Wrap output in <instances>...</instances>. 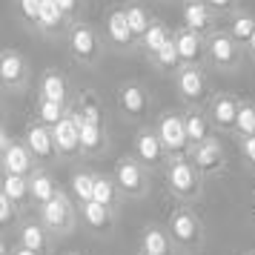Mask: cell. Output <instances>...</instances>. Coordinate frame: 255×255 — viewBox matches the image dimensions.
Wrapping results in <instances>:
<instances>
[{"label": "cell", "instance_id": "cell-1", "mask_svg": "<svg viewBox=\"0 0 255 255\" xmlns=\"http://www.w3.org/2000/svg\"><path fill=\"white\" fill-rule=\"evenodd\" d=\"M81 124H83V115L81 112H72L69 118H63L58 127L52 129L55 146H58L60 152H78L81 149Z\"/></svg>", "mask_w": 255, "mask_h": 255}, {"label": "cell", "instance_id": "cell-2", "mask_svg": "<svg viewBox=\"0 0 255 255\" xmlns=\"http://www.w3.org/2000/svg\"><path fill=\"white\" fill-rule=\"evenodd\" d=\"M158 138H161L163 149H169V152L184 149L186 140H189V135H186V121L178 115H163L161 124H158Z\"/></svg>", "mask_w": 255, "mask_h": 255}, {"label": "cell", "instance_id": "cell-3", "mask_svg": "<svg viewBox=\"0 0 255 255\" xmlns=\"http://www.w3.org/2000/svg\"><path fill=\"white\" fill-rule=\"evenodd\" d=\"M169 186H172L178 195H184V198H189V195H195V189H198V175H195V169L189 166L186 161H172V166H169Z\"/></svg>", "mask_w": 255, "mask_h": 255}, {"label": "cell", "instance_id": "cell-4", "mask_svg": "<svg viewBox=\"0 0 255 255\" xmlns=\"http://www.w3.org/2000/svg\"><path fill=\"white\" fill-rule=\"evenodd\" d=\"M43 224L52 227V230H66V227H72V207H69V201H66L63 192H58L43 207Z\"/></svg>", "mask_w": 255, "mask_h": 255}, {"label": "cell", "instance_id": "cell-5", "mask_svg": "<svg viewBox=\"0 0 255 255\" xmlns=\"http://www.w3.org/2000/svg\"><path fill=\"white\" fill-rule=\"evenodd\" d=\"M195 166L201 169V172H207V175H212V172H218L221 166H224V152H221V146H218V140H212L209 138L207 143H201V146H195Z\"/></svg>", "mask_w": 255, "mask_h": 255}, {"label": "cell", "instance_id": "cell-6", "mask_svg": "<svg viewBox=\"0 0 255 255\" xmlns=\"http://www.w3.org/2000/svg\"><path fill=\"white\" fill-rule=\"evenodd\" d=\"M26 143H29V152L37 155V158H52V152L58 149L55 146V138H52V129H46L43 124H35L26 132Z\"/></svg>", "mask_w": 255, "mask_h": 255}, {"label": "cell", "instance_id": "cell-7", "mask_svg": "<svg viewBox=\"0 0 255 255\" xmlns=\"http://www.w3.org/2000/svg\"><path fill=\"white\" fill-rule=\"evenodd\" d=\"M3 169H6V175H20V178H26V172L32 169L29 146H23V143H12L9 149L3 152Z\"/></svg>", "mask_w": 255, "mask_h": 255}, {"label": "cell", "instance_id": "cell-8", "mask_svg": "<svg viewBox=\"0 0 255 255\" xmlns=\"http://www.w3.org/2000/svg\"><path fill=\"white\" fill-rule=\"evenodd\" d=\"M69 46L81 60H89V58H95V52H98V40H95L92 29H86V26H75L72 35H69Z\"/></svg>", "mask_w": 255, "mask_h": 255}, {"label": "cell", "instance_id": "cell-9", "mask_svg": "<svg viewBox=\"0 0 255 255\" xmlns=\"http://www.w3.org/2000/svg\"><path fill=\"white\" fill-rule=\"evenodd\" d=\"M0 78H3L6 86H14V83L23 81V58L12 49H6L0 55Z\"/></svg>", "mask_w": 255, "mask_h": 255}, {"label": "cell", "instance_id": "cell-10", "mask_svg": "<svg viewBox=\"0 0 255 255\" xmlns=\"http://www.w3.org/2000/svg\"><path fill=\"white\" fill-rule=\"evenodd\" d=\"M135 152H138L140 161L158 163L161 161V152H163V143L155 132H140L138 138H135Z\"/></svg>", "mask_w": 255, "mask_h": 255}, {"label": "cell", "instance_id": "cell-11", "mask_svg": "<svg viewBox=\"0 0 255 255\" xmlns=\"http://www.w3.org/2000/svg\"><path fill=\"white\" fill-rule=\"evenodd\" d=\"M169 227H172V235H175L181 244L198 241V232H201V230H198V221L192 218L189 212H184V209L172 215V224H169Z\"/></svg>", "mask_w": 255, "mask_h": 255}, {"label": "cell", "instance_id": "cell-12", "mask_svg": "<svg viewBox=\"0 0 255 255\" xmlns=\"http://www.w3.org/2000/svg\"><path fill=\"white\" fill-rule=\"evenodd\" d=\"M235 55H238V49H235V37L215 35L212 40H209V58H212V63L227 66V63H232V60H235Z\"/></svg>", "mask_w": 255, "mask_h": 255}, {"label": "cell", "instance_id": "cell-13", "mask_svg": "<svg viewBox=\"0 0 255 255\" xmlns=\"http://www.w3.org/2000/svg\"><path fill=\"white\" fill-rule=\"evenodd\" d=\"M184 23L189 32H204L209 23H212V17H209L207 12V3H201V0H189L186 3V9H184Z\"/></svg>", "mask_w": 255, "mask_h": 255}, {"label": "cell", "instance_id": "cell-14", "mask_svg": "<svg viewBox=\"0 0 255 255\" xmlns=\"http://www.w3.org/2000/svg\"><path fill=\"white\" fill-rule=\"evenodd\" d=\"M178 86H181V95L184 98H189V101H198L201 95H204V75H201V69H195V66H189V69H184L181 75H178Z\"/></svg>", "mask_w": 255, "mask_h": 255}, {"label": "cell", "instance_id": "cell-15", "mask_svg": "<svg viewBox=\"0 0 255 255\" xmlns=\"http://www.w3.org/2000/svg\"><path fill=\"white\" fill-rule=\"evenodd\" d=\"M121 109L127 115H143L146 112V95H143V89L135 86V83L124 86L121 89Z\"/></svg>", "mask_w": 255, "mask_h": 255}, {"label": "cell", "instance_id": "cell-16", "mask_svg": "<svg viewBox=\"0 0 255 255\" xmlns=\"http://www.w3.org/2000/svg\"><path fill=\"white\" fill-rule=\"evenodd\" d=\"M175 43H178V55H181L184 63H195V60L201 58V37H198L195 32H189V29L178 32V35H175Z\"/></svg>", "mask_w": 255, "mask_h": 255}, {"label": "cell", "instance_id": "cell-17", "mask_svg": "<svg viewBox=\"0 0 255 255\" xmlns=\"http://www.w3.org/2000/svg\"><path fill=\"white\" fill-rule=\"evenodd\" d=\"M115 181L121 184V189H127V192H138L140 186H143V175H140L138 163L132 161H121L118 163V175Z\"/></svg>", "mask_w": 255, "mask_h": 255}, {"label": "cell", "instance_id": "cell-18", "mask_svg": "<svg viewBox=\"0 0 255 255\" xmlns=\"http://www.w3.org/2000/svg\"><path fill=\"white\" fill-rule=\"evenodd\" d=\"M106 29H109V37L121 43V46H127L129 40H132V29H129V20H127V12H112L109 14V20H106Z\"/></svg>", "mask_w": 255, "mask_h": 255}, {"label": "cell", "instance_id": "cell-19", "mask_svg": "<svg viewBox=\"0 0 255 255\" xmlns=\"http://www.w3.org/2000/svg\"><path fill=\"white\" fill-rule=\"evenodd\" d=\"M238 109H241V106L235 104L232 98H218V101L212 104V118H215L218 127H235V121H238Z\"/></svg>", "mask_w": 255, "mask_h": 255}, {"label": "cell", "instance_id": "cell-20", "mask_svg": "<svg viewBox=\"0 0 255 255\" xmlns=\"http://www.w3.org/2000/svg\"><path fill=\"white\" fill-rule=\"evenodd\" d=\"M29 195L35 198L37 204H43V207H46L58 192H55V184H52V178H49V175L37 172V175H32V181H29Z\"/></svg>", "mask_w": 255, "mask_h": 255}, {"label": "cell", "instance_id": "cell-21", "mask_svg": "<svg viewBox=\"0 0 255 255\" xmlns=\"http://www.w3.org/2000/svg\"><path fill=\"white\" fill-rule=\"evenodd\" d=\"M20 247L23 250H32V253H40L46 247V232H43V227L26 224L23 230H20Z\"/></svg>", "mask_w": 255, "mask_h": 255}, {"label": "cell", "instance_id": "cell-22", "mask_svg": "<svg viewBox=\"0 0 255 255\" xmlns=\"http://www.w3.org/2000/svg\"><path fill=\"white\" fill-rule=\"evenodd\" d=\"M186 121V135H189V140H192V143H198V146H201V143H207V135H209V127H207V118L204 115H198V112H192V115H186L184 118Z\"/></svg>", "mask_w": 255, "mask_h": 255}, {"label": "cell", "instance_id": "cell-23", "mask_svg": "<svg viewBox=\"0 0 255 255\" xmlns=\"http://www.w3.org/2000/svg\"><path fill=\"white\" fill-rule=\"evenodd\" d=\"M43 101H52V104L66 101V83H63L60 75H46L43 78Z\"/></svg>", "mask_w": 255, "mask_h": 255}, {"label": "cell", "instance_id": "cell-24", "mask_svg": "<svg viewBox=\"0 0 255 255\" xmlns=\"http://www.w3.org/2000/svg\"><path fill=\"white\" fill-rule=\"evenodd\" d=\"M60 17H63V9L55 0H40V17H37V23L43 26V29H58Z\"/></svg>", "mask_w": 255, "mask_h": 255}, {"label": "cell", "instance_id": "cell-25", "mask_svg": "<svg viewBox=\"0 0 255 255\" xmlns=\"http://www.w3.org/2000/svg\"><path fill=\"white\" fill-rule=\"evenodd\" d=\"M140 40H143V46H146V52H149V55H158V52L166 46L169 35H166V29H163L161 23H152V26H149V32L140 37Z\"/></svg>", "mask_w": 255, "mask_h": 255}, {"label": "cell", "instance_id": "cell-26", "mask_svg": "<svg viewBox=\"0 0 255 255\" xmlns=\"http://www.w3.org/2000/svg\"><path fill=\"white\" fill-rule=\"evenodd\" d=\"M3 195H9L12 201H23L29 195V181L20 175H6L3 178Z\"/></svg>", "mask_w": 255, "mask_h": 255}, {"label": "cell", "instance_id": "cell-27", "mask_svg": "<svg viewBox=\"0 0 255 255\" xmlns=\"http://www.w3.org/2000/svg\"><path fill=\"white\" fill-rule=\"evenodd\" d=\"M83 218L89 221L92 227L104 230L106 224L112 221V215H109V209H106L104 204H95V201H89V204H83Z\"/></svg>", "mask_w": 255, "mask_h": 255}, {"label": "cell", "instance_id": "cell-28", "mask_svg": "<svg viewBox=\"0 0 255 255\" xmlns=\"http://www.w3.org/2000/svg\"><path fill=\"white\" fill-rule=\"evenodd\" d=\"M127 20H129V29H132V35L135 37H143L146 32H149V17H146V12L140 9V6H129L127 9Z\"/></svg>", "mask_w": 255, "mask_h": 255}, {"label": "cell", "instance_id": "cell-29", "mask_svg": "<svg viewBox=\"0 0 255 255\" xmlns=\"http://www.w3.org/2000/svg\"><path fill=\"white\" fill-rule=\"evenodd\" d=\"M143 253H152V255H166L169 253V241L161 230H149L143 235Z\"/></svg>", "mask_w": 255, "mask_h": 255}, {"label": "cell", "instance_id": "cell-30", "mask_svg": "<svg viewBox=\"0 0 255 255\" xmlns=\"http://www.w3.org/2000/svg\"><path fill=\"white\" fill-rule=\"evenodd\" d=\"M235 129L241 132L244 138H255V106L244 104L238 109V121H235Z\"/></svg>", "mask_w": 255, "mask_h": 255}, {"label": "cell", "instance_id": "cell-31", "mask_svg": "<svg viewBox=\"0 0 255 255\" xmlns=\"http://www.w3.org/2000/svg\"><path fill=\"white\" fill-rule=\"evenodd\" d=\"M63 104H52V101H43L40 98V121H43V127H58L60 121H63Z\"/></svg>", "mask_w": 255, "mask_h": 255}, {"label": "cell", "instance_id": "cell-32", "mask_svg": "<svg viewBox=\"0 0 255 255\" xmlns=\"http://www.w3.org/2000/svg\"><path fill=\"white\" fill-rule=\"evenodd\" d=\"M72 189H75V195L81 198L83 204H89L92 201V192H95V178L86 172H78L72 178Z\"/></svg>", "mask_w": 255, "mask_h": 255}, {"label": "cell", "instance_id": "cell-33", "mask_svg": "<svg viewBox=\"0 0 255 255\" xmlns=\"http://www.w3.org/2000/svg\"><path fill=\"white\" fill-rule=\"evenodd\" d=\"M101 127H92V124H86L83 121L81 124V149H86V152H95L98 146H101Z\"/></svg>", "mask_w": 255, "mask_h": 255}, {"label": "cell", "instance_id": "cell-34", "mask_svg": "<svg viewBox=\"0 0 255 255\" xmlns=\"http://www.w3.org/2000/svg\"><path fill=\"white\" fill-rule=\"evenodd\" d=\"M253 35H255V20L253 17H247V14H241L235 23H232V37L235 40H253Z\"/></svg>", "mask_w": 255, "mask_h": 255}, {"label": "cell", "instance_id": "cell-35", "mask_svg": "<svg viewBox=\"0 0 255 255\" xmlns=\"http://www.w3.org/2000/svg\"><path fill=\"white\" fill-rule=\"evenodd\" d=\"M155 58H158V63H161V66H166V69H169V66H175V63L181 60V55H178V43H175V37H169V40H166V46H163L161 52L155 55Z\"/></svg>", "mask_w": 255, "mask_h": 255}, {"label": "cell", "instance_id": "cell-36", "mask_svg": "<svg viewBox=\"0 0 255 255\" xmlns=\"http://www.w3.org/2000/svg\"><path fill=\"white\" fill-rule=\"evenodd\" d=\"M112 192H115V189H112V184H109V181H106V178H95V192H92V201L95 204H109V201H112Z\"/></svg>", "mask_w": 255, "mask_h": 255}, {"label": "cell", "instance_id": "cell-37", "mask_svg": "<svg viewBox=\"0 0 255 255\" xmlns=\"http://www.w3.org/2000/svg\"><path fill=\"white\" fill-rule=\"evenodd\" d=\"M14 221V201L9 195H0V224L9 227Z\"/></svg>", "mask_w": 255, "mask_h": 255}, {"label": "cell", "instance_id": "cell-38", "mask_svg": "<svg viewBox=\"0 0 255 255\" xmlns=\"http://www.w3.org/2000/svg\"><path fill=\"white\" fill-rule=\"evenodd\" d=\"M20 9L29 20H37L40 17V0H20Z\"/></svg>", "mask_w": 255, "mask_h": 255}, {"label": "cell", "instance_id": "cell-39", "mask_svg": "<svg viewBox=\"0 0 255 255\" xmlns=\"http://www.w3.org/2000/svg\"><path fill=\"white\" fill-rule=\"evenodd\" d=\"M244 155H247V161L255 166V138H244Z\"/></svg>", "mask_w": 255, "mask_h": 255}, {"label": "cell", "instance_id": "cell-40", "mask_svg": "<svg viewBox=\"0 0 255 255\" xmlns=\"http://www.w3.org/2000/svg\"><path fill=\"white\" fill-rule=\"evenodd\" d=\"M207 6H212V9H230L232 0H207Z\"/></svg>", "mask_w": 255, "mask_h": 255}, {"label": "cell", "instance_id": "cell-41", "mask_svg": "<svg viewBox=\"0 0 255 255\" xmlns=\"http://www.w3.org/2000/svg\"><path fill=\"white\" fill-rule=\"evenodd\" d=\"M55 3H58V6L63 9V12H72V9L78 6V0H55Z\"/></svg>", "mask_w": 255, "mask_h": 255}, {"label": "cell", "instance_id": "cell-42", "mask_svg": "<svg viewBox=\"0 0 255 255\" xmlns=\"http://www.w3.org/2000/svg\"><path fill=\"white\" fill-rule=\"evenodd\" d=\"M14 255H37V253H32V250H23V247H20V250H14Z\"/></svg>", "mask_w": 255, "mask_h": 255}, {"label": "cell", "instance_id": "cell-43", "mask_svg": "<svg viewBox=\"0 0 255 255\" xmlns=\"http://www.w3.org/2000/svg\"><path fill=\"white\" fill-rule=\"evenodd\" d=\"M250 49H253V55H255V35H253V40H250Z\"/></svg>", "mask_w": 255, "mask_h": 255}, {"label": "cell", "instance_id": "cell-44", "mask_svg": "<svg viewBox=\"0 0 255 255\" xmlns=\"http://www.w3.org/2000/svg\"><path fill=\"white\" fill-rule=\"evenodd\" d=\"M140 255H152V253H140Z\"/></svg>", "mask_w": 255, "mask_h": 255}]
</instances>
